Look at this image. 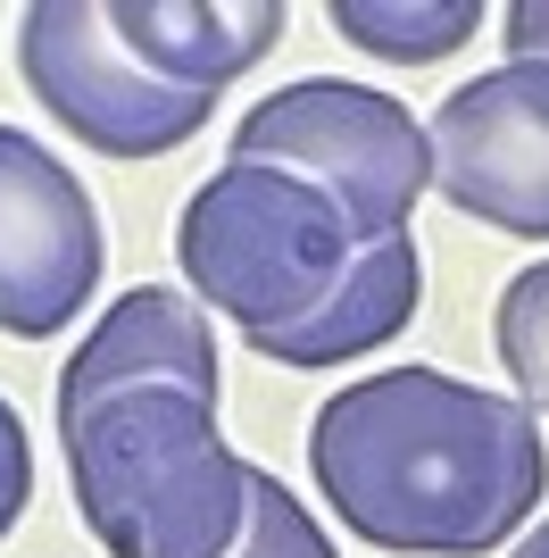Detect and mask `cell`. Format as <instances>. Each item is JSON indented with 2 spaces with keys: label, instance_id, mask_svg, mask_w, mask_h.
<instances>
[{
  "label": "cell",
  "instance_id": "15",
  "mask_svg": "<svg viewBox=\"0 0 549 558\" xmlns=\"http://www.w3.org/2000/svg\"><path fill=\"white\" fill-rule=\"evenodd\" d=\"M500 43H508L516 68H549V0H508Z\"/></svg>",
  "mask_w": 549,
  "mask_h": 558
},
{
  "label": "cell",
  "instance_id": "13",
  "mask_svg": "<svg viewBox=\"0 0 549 558\" xmlns=\"http://www.w3.org/2000/svg\"><path fill=\"white\" fill-rule=\"evenodd\" d=\"M225 558H333L325 525L308 517V500H292V484H274L267 466H251V509H242V542Z\"/></svg>",
  "mask_w": 549,
  "mask_h": 558
},
{
  "label": "cell",
  "instance_id": "14",
  "mask_svg": "<svg viewBox=\"0 0 549 558\" xmlns=\"http://www.w3.org/2000/svg\"><path fill=\"white\" fill-rule=\"evenodd\" d=\"M25 500H34V442H25V417L0 400V542L25 517Z\"/></svg>",
  "mask_w": 549,
  "mask_h": 558
},
{
  "label": "cell",
  "instance_id": "3",
  "mask_svg": "<svg viewBox=\"0 0 549 558\" xmlns=\"http://www.w3.org/2000/svg\"><path fill=\"white\" fill-rule=\"evenodd\" d=\"M350 258H358L350 217L283 167L225 159L175 217V267L192 283V301L233 317L251 342L300 326L342 283Z\"/></svg>",
  "mask_w": 549,
  "mask_h": 558
},
{
  "label": "cell",
  "instance_id": "10",
  "mask_svg": "<svg viewBox=\"0 0 549 558\" xmlns=\"http://www.w3.org/2000/svg\"><path fill=\"white\" fill-rule=\"evenodd\" d=\"M425 308V258H416V233H375L358 242V258L342 267V283L325 292L300 326L258 333V359L274 367H350L366 350H383L391 333H408V317Z\"/></svg>",
  "mask_w": 549,
  "mask_h": 558
},
{
  "label": "cell",
  "instance_id": "12",
  "mask_svg": "<svg viewBox=\"0 0 549 558\" xmlns=\"http://www.w3.org/2000/svg\"><path fill=\"white\" fill-rule=\"evenodd\" d=\"M491 350H500L508 384L525 409H549V258L525 276L500 283V308H491Z\"/></svg>",
  "mask_w": 549,
  "mask_h": 558
},
{
  "label": "cell",
  "instance_id": "8",
  "mask_svg": "<svg viewBox=\"0 0 549 558\" xmlns=\"http://www.w3.org/2000/svg\"><path fill=\"white\" fill-rule=\"evenodd\" d=\"M134 384H175V392L217 400V333H208V308L192 292H175V283H134V292L109 301V317L59 367V425H75L84 409H100L109 392H134Z\"/></svg>",
  "mask_w": 549,
  "mask_h": 558
},
{
  "label": "cell",
  "instance_id": "9",
  "mask_svg": "<svg viewBox=\"0 0 549 558\" xmlns=\"http://www.w3.org/2000/svg\"><path fill=\"white\" fill-rule=\"evenodd\" d=\"M109 25L159 84L217 100L233 75H251L283 43L292 9L283 0H117Z\"/></svg>",
  "mask_w": 549,
  "mask_h": 558
},
{
  "label": "cell",
  "instance_id": "16",
  "mask_svg": "<svg viewBox=\"0 0 549 558\" xmlns=\"http://www.w3.org/2000/svg\"><path fill=\"white\" fill-rule=\"evenodd\" d=\"M508 558H549V517H541V525H533V534L516 542V550H508Z\"/></svg>",
  "mask_w": 549,
  "mask_h": 558
},
{
  "label": "cell",
  "instance_id": "5",
  "mask_svg": "<svg viewBox=\"0 0 549 558\" xmlns=\"http://www.w3.org/2000/svg\"><path fill=\"white\" fill-rule=\"evenodd\" d=\"M17 75H25V93L100 159H167L217 109L208 93L159 84L117 43L100 0H34L17 17Z\"/></svg>",
  "mask_w": 549,
  "mask_h": 558
},
{
  "label": "cell",
  "instance_id": "11",
  "mask_svg": "<svg viewBox=\"0 0 549 558\" xmlns=\"http://www.w3.org/2000/svg\"><path fill=\"white\" fill-rule=\"evenodd\" d=\"M325 25L391 68H434L483 25V0H333Z\"/></svg>",
  "mask_w": 549,
  "mask_h": 558
},
{
  "label": "cell",
  "instance_id": "1",
  "mask_svg": "<svg viewBox=\"0 0 549 558\" xmlns=\"http://www.w3.org/2000/svg\"><path fill=\"white\" fill-rule=\"evenodd\" d=\"M308 475L375 550L483 558L541 509L549 450L525 400L441 367H383L317 409Z\"/></svg>",
  "mask_w": 549,
  "mask_h": 558
},
{
  "label": "cell",
  "instance_id": "4",
  "mask_svg": "<svg viewBox=\"0 0 549 558\" xmlns=\"http://www.w3.org/2000/svg\"><path fill=\"white\" fill-rule=\"evenodd\" d=\"M233 159L317 184L358 242L408 233L416 201L434 192V142L408 117V100L375 93V84H342V75H300L267 93L233 125Z\"/></svg>",
  "mask_w": 549,
  "mask_h": 558
},
{
  "label": "cell",
  "instance_id": "6",
  "mask_svg": "<svg viewBox=\"0 0 549 558\" xmlns=\"http://www.w3.org/2000/svg\"><path fill=\"white\" fill-rule=\"evenodd\" d=\"M109 233L84 175L34 134L0 125V333L50 342L75 326V308L100 292Z\"/></svg>",
  "mask_w": 549,
  "mask_h": 558
},
{
  "label": "cell",
  "instance_id": "2",
  "mask_svg": "<svg viewBox=\"0 0 549 558\" xmlns=\"http://www.w3.org/2000/svg\"><path fill=\"white\" fill-rule=\"evenodd\" d=\"M68 484L109 558H225L251 509V459L217 434V400L134 384L59 425Z\"/></svg>",
  "mask_w": 549,
  "mask_h": 558
},
{
  "label": "cell",
  "instance_id": "7",
  "mask_svg": "<svg viewBox=\"0 0 549 558\" xmlns=\"http://www.w3.org/2000/svg\"><path fill=\"white\" fill-rule=\"evenodd\" d=\"M434 192L516 242H549V68H491L441 93L434 125Z\"/></svg>",
  "mask_w": 549,
  "mask_h": 558
}]
</instances>
